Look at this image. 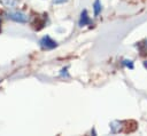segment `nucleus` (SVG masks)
Masks as SVG:
<instances>
[{
  "instance_id": "1",
  "label": "nucleus",
  "mask_w": 147,
  "mask_h": 136,
  "mask_svg": "<svg viewBox=\"0 0 147 136\" xmlns=\"http://www.w3.org/2000/svg\"><path fill=\"white\" fill-rule=\"evenodd\" d=\"M7 18L11 19V21H15V22H20V23H24L28 21V15L24 14L23 11H17V10H13V11H9L6 14Z\"/></svg>"
},
{
  "instance_id": "2",
  "label": "nucleus",
  "mask_w": 147,
  "mask_h": 136,
  "mask_svg": "<svg viewBox=\"0 0 147 136\" xmlns=\"http://www.w3.org/2000/svg\"><path fill=\"white\" fill-rule=\"evenodd\" d=\"M40 46L44 48V49H52L54 47H56V42L53 41L49 37H44L41 40H40Z\"/></svg>"
},
{
  "instance_id": "3",
  "label": "nucleus",
  "mask_w": 147,
  "mask_h": 136,
  "mask_svg": "<svg viewBox=\"0 0 147 136\" xmlns=\"http://www.w3.org/2000/svg\"><path fill=\"white\" fill-rule=\"evenodd\" d=\"M90 23V18H88V16H87V13H86V10H84L83 13H82V16H80V21H79V24L83 26V25H86V24H88Z\"/></svg>"
},
{
  "instance_id": "4",
  "label": "nucleus",
  "mask_w": 147,
  "mask_h": 136,
  "mask_svg": "<svg viewBox=\"0 0 147 136\" xmlns=\"http://www.w3.org/2000/svg\"><path fill=\"white\" fill-rule=\"evenodd\" d=\"M18 0H1V3L7 8H14Z\"/></svg>"
},
{
  "instance_id": "5",
  "label": "nucleus",
  "mask_w": 147,
  "mask_h": 136,
  "mask_svg": "<svg viewBox=\"0 0 147 136\" xmlns=\"http://www.w3.org/2000/svg\"><path fill=\"white\" fill-rule=\"evenodd\" d=\"M100 10H101L100 2H99V1H95V3H94V14H95V15H98Z\"/></svg>"
},
{
  "instance_id": "6",
  "label": "nucleus",
  "mask_w": 147,
  "mask_h": 136,
  "mask_svg": "<svg viewBox=\"0 0 147 136\" xmlns=\"http://www.w3.org/2000/svg\"><path fill=\"white\" fill-rule=\"evenodd\" d=\"M64 1H67V0H53L54 3H62V2H64Z\"/></svg>"
},
{
  "instance_id": "7",
  "label": "nucleus",
  "mask_w": 147,
  "mask_h": 136,
  "mask_svg": "<svg viewBox=\"0 0 147 136\" xmlns=\"http://www.w3.org/2000/svg\"><path fill=\"white\" fill-rule=\"evenodd\" d=\"M0 24H1V19H0Z\"/></svg>"
}]
</instances>
